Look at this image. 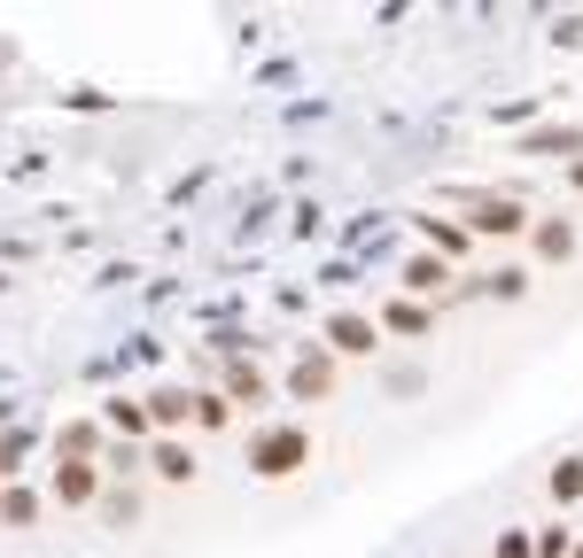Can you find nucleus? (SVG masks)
<instances>
[{"mask_svg": "<svg viewBox=\"0 0 583 558\" xmlns=\"http://www.w3.org/2000/svg\"><path fill=\"white\" fill-rule=\"evenodd\" d=\"M311 457V442L296 434V427H281V434H258V442H249V465H258V474L265 481H281V474H296V465Z\"/></svg>", "mask_w": 583, "mask_h": 558, "instance_id": "1", "label": "nucleus"}, {"mask_svg": "<svg viewBox=\"0 0 583 558\" xmlns=\"http://www.w3.org/2000/svg\"><path fill=\"white\" fill-rule=\"evenodd\" d=\"M327 334H335V349H343V357H366V349H374V326H366V318H335Z\"/></svg>", "mask_w": 583, "mask_h": 558, "instance_id": "2", "label": "nucleus"}, {"mask_svg": "<svg viewBox=\"0 0 583 558\" xmlns=\"http://www.w3.org/2000/svg\"><path fill=\"white\" fill-rule=\"evenodd\" d=\"M475 233H522V210L514 202H482L475 210Z\"/></svg>", "mask_w": 583, "mask_h": 558, "instance_id": "3", "label": "nucleus"}, {"mask_svg": "<svg viewBox=\"0 0 583 558\" xmlns=\"http://www.w3.org/2000/svg\"><path fill=\"white\" fill-rule=\"evenodd\" d=\"M156 474H163V481H187V474H195V450H180V442H156Z\"/></svg>", "mask_w": 583, "mask_h": 558, "instance_id": "4", "label": "nucleus"}, {"mask_svg": "<svg viewBox=\"0 0 583 558\" xmlns=\"http://www.w3.org/2000/svg\"><path fill=\"white\" fill-rule=\"evenodd\" d=\"M55 497H62V504H87V497H94V474H87V465H62V474H55Z\"/></svg>", "mask_w": 583, "mask_h": 558, "instance_id": "5", "label": "nucleus"}, {"mask_svg": "<svg viewBox=\"0 0 583 558\" xmlns=\"http://www.w3.org/2000/svg\"><path fill=\"white\" fill-rule=\"evenodd\" d=\"M421 233L436 241V256H467V233H459V225H436V218H421Z\"/></svg>", "mask_w": 583, "mask_h": 558, "instance_id": "6", "label": "nucleus"}, {"mask_svg": "<svg viewBox=\"0 0 583 558\" xmlns=\"http://www.w3.org/2000/svg\"><path fill=\"white\" fill-rule=\"evenodd\" d=\"M148 404H156V411H148L156 427H180V419H187V396H180V388H163V396H148Z\"/></svg>", "mask_w": 583, "mask_h": 558, "instance_id": "7", "label": "nucleus"}, {"mask_svg": "<svg viewBox=\"0 0 583 558\" xmlns=\"http://www.w3.org/2000/svg\"><path fill=\"white\" fill-rule=\"evenodd\" d=\"M397 279H404V288H436V279H444V256H436V264H428V256H412Z\"/></svg>", "mask_w": 583, "mask_h": 558, "instance_id": "8", "label": "nucleus"}, {"mask_svg": "<svg viewBox=\"0 0 583 558\" xmlns=\"http://www.w3.org/2000/svg\"><path fill=\"white\" fill-rule=\"evenodd\" d=\"M537 248L545 256H575V225H537Z\"/></svg>", "mask_w": 583, "mask_h": 558, "instance_id": "9", "label": "nucleus"}, {"mask_svg": "<svg viewBox=\"0 0 583 558\" xmlns=\"http://www.w3.org/2000/svg\"><path fill=\"white\" fill-rule=\"evenodd\" d=\"M575 489H583V465H575V457H568V465H552V497H560V504H568V497H575Z\"/></svg>", "mask_w": 583, "mask_h": 558, "instance_id": "10", "label": "nucleus"}, {"mask_svg": "<svg viewBox=\"0 0 583 558\" xmlns=\"http://www.w3.org/2000/svg\"><path fill=\"white\" fill-rule=\"evenodd\" d=\"M110 427H125V434H140V427H148V411H140V404H110Z\"/></svg>", "mask_w": 583, "mask_h": 558, "instance_id": "11", "label": "nucleus"}, {"mask_svg": "<svg viewBox=\"0 0 583 558\" xmlns=\"http://www.w3.org/2000/svg\"><path fill=\"white\" fill-rule=\"evenodd\" d=\"M575 178H583V171H575Z\"/></svg>", "mask_w": 583, "mask_h": 558, "instance_id": "12", "label": "nucleus"}]
</instances>
